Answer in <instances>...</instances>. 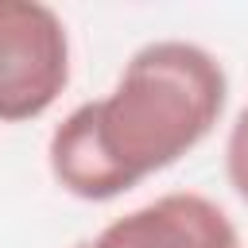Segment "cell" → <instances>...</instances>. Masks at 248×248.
I'll list each match as a JSON object with an SVG mask.
<instances>
[{
  "label": "cell",
  "instance_id": "cell-4",
  "mask_svg": "<svg viewBox=\"0 0 248 248\" xmlns=\"http://www.w3.org/2000/svg\"><path fill=\"white\" fill-rule=\"evenodd\" d=\"M225 170H229L232 190L248 202V105L232 120V132H229V143H225Z\"/></svg>",
  "mask_w": 248,
  "mask_h": 248
},
{
  "label": "cell",
  "instance_id": "cell-2",
  "mask_svg": "<svg viewBox=\"0 0 248 248\" xmlns=\"http://www.w3.org/2000/svg\"><path fill=\"white\" fill-rule=\"evenodd\" d=\"M70 81V39L54 8L0 0V124L43 116Z\"/></svg>",
  "mask_w": 248,
  "mask_h": 248
},
{
  "label": "cell",
  "instance_id": "cell-5",
  "mask_svg": "<svg viewBox=\"0 0 248 248\" xmlns=\"http://www.w3.org/2000/svg\"><path fill=\"white\" fill-rule=\"evenodd\" d=\"M74 248H89V240H81V244H74Z\"/></svg>",
  "mask_w": 248,
  "mask_h": 248
},
{
  "label": "cell",
  "instance_id": "cell-1",
  "mask_svg": "<svg viewBox=\"0 0 248 248\" xmlns=\"http://www.w3.org/2000/svg\"><path fill=\"white\" fill-rule=\"evenodd\" d=\"M229 101L221 62L186 39L147 43L116 89L78 105L50 136L46 159L62 190L108 202L198 147Z\"/></svg>",
  "mask_w": 248,
  "mask_h": 248
},
{
  "label": "cell",
  "instance_id": "cell-3",
  "mask_svg": "<svg viewBox=\"0 0 248 248\" xmlns=\"http://www.w3.org/2000/svg\"><path fill=\"white\" fill-rule=\"evenodd\" d=\"M89 248H236V229L217 202L186 190L108 221Z\"/></svg>",
  "mask_w": 248,
  "mask_h": 248
}]
</instances>
